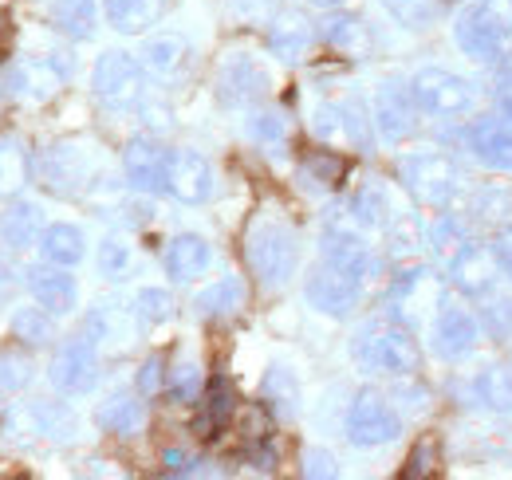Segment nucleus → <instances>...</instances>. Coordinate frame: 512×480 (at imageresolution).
Returning a JSON list of instances; mask_svg holds the SVG:
<instances>
[{
  "label": "nucleus",
  "mask_w": 512,
  "mask_h": 480,
  "mask_svg": "<svg viewBox=\"0 0 512 480\" xmlns=\"http://www.w3.org/2000/svg\"><path fill=\"white\" fill-rule=\"evenodd\" d=\"M64 75H67V63H56L52 56H28V60H16L8 67L4 83H8V95L12 99L48 103L64 87Z\"/></svg>",
  "instance_id": "nucleus-10"
},
{
  "label": "nucleus",
  "mask_w": 512,
  "mask_h": 480,
  "mask_svg": "<svg viewBox=\"0 0 512 480\" xmlns=\"http://www.w3.org/2000/svg\"><path fill=\"white\" fill-rule=\"evenodd\" d=\"M40 174H44V185L56 189V193H79L87 178H91V154L87 146H75V142H60L44 154L40 162Z\"/></svg>",
  "instance_id": "nucleus-15"
},
{
  "label": "nucleus",
  "mask_w": 512,
  "mask_h": 480,
  "mask_svg": "<svg viewBox=\"0 0 512 480\" xmlns=\"http://www.w3.org/2000/svg\"><path fill=\"white\" fill-rule=\"evenodd\" d=\"M355 300H359V284L347 280L343 272L323 264L308 276V303L323 315H351Z\"/></svg>",
  "instance_id": "nucleus-18"
},
{
  "label": "nucleus",
  "mask_w": 512,
  "mask_h": 480,
  "mask_svg": "<svg viewBox=\"0 0 512 480\" xmlns=\"http://www.w3.org/2000/svg\"><path fill=\"white\" fill-rule=\"evenodd\" d=\"M52 311L48 307H20L16 315H12V335L20 339V343H28V347H40V343H48L52 339Z\"/></svg>",
  "instance_id": "nucleus-38"
},
{
  "label": "nucleus",
  "mask_w": 512,
  "mask_h": 480,
  "mask_svg": "<svg viewBox=\"0 0 512 480\" xmlns=\"http://www.w3.org/2000/svg\"><path fill=\"white\" fill-rule=\"evenodd\" d=\"M316 8H339V4H347V0H312Z\"/></svg>",
  "instance_id": "nucleus-56"
},
{
  "label": "nucleus",
  "mask_w": 512,
  "mask_h": 480,
  "mask_svg": "<svg viewBox=\"0 0 512 480\" xmlns=\"http://www.w3.org/2000/svg\"><path fill=\"white\" fill-rule=\"evenodd\" d=\"M166 193L178 197L182 205H201L213 193V170L201 154L193 150H170L166 158Z\"/></svg>",
  "instance_id": "nucleus-13"
},
{
  "label": "nucleus",
  "mask_w": 512,
  "mask_h": 480,
  "mask_svg": "<svg viewBox=\"0 0 512 480\" xmlns=\"http://www.w3.org/2000/svg\"><path fill=\"white\" fill-rule=\"evenodd\" d=\"M8 36H12V16H8L4 8H0V48L8 44Z\"/></svg>",
  "instance_id": "nucleus-55"
},
{
  "label": "nucleus",
  "mask_w": 512,
  "mask_h": 480,
  "mask_svg": "<svg viewBox=\"0 0 512 480\" xmlns=\"http://www.w3.org/2000/svg\"><path fill=\"white\" fill-rule=\"evenodd\" d=\"M264 402H268L276 414H292V410H296L300 386H296V378H292L284 366H272V370L264 374Z\"/></svg>",
  "instance_id": "nucleus-39"
},
{
  "label": "nucleus",
  "mask_w": 512,
  "mask_h": 480,
  "mask_svg": "<svg viewBox=\"0 0 512 480\" xmlns=\"http://www.w3.org/2000/svg\"><path fill=\"white\" fill-rule=\"evenodd\" d=\"M398 429H402V418L394 414V406L386 402L383 394H375V390H363L351 402V410H347V437L359 449H379V445L398 437Z\"/></svg>",
  "instance_id": "nucleus-7"
},
{
  "label": "nucleus",
  "mask_w": 512,
  "mask_h": 480,
  "mask_svg": "<svg viewBox=\"0 0 512 480\" xmlns=\"http://www.w3.org/2000/svg\"><path fill=\"white\" fill-rule=\"evenodd\" d=\"M28 292H32V300L40 303V307H48L52 315H67V311H75V300H79V288H75V280L67 276L60 264H36V268H28Z\"/></svg>",
  "instance_id": "nucleus-19"
},
{
  "label": "nucleus",
  "mask_w": 512,
  "mask_h": 480,
  "mask_svg": "<svg viewBox=\"0 0 512 480\" xmlns=\"http://www.w3.org/2000/svg\"><path fill=\"white\" fill-rule=\"evenodd\" d=\"M142 418H146L142 402H134L127 394H115V398H107V402L99 406V425L111 429V433H138Z\"/></svg>",
  "instance_id": "nucleus-37"
},
{
  "label": "nucleus",
  "mask_w": 512,
  "mask_h": 480,
  "mask_svg": "<svg viewBox=\"0 0 512 480\" xmlns=\"http://www.w3.org/2000/svg\"><path fill=\"white\" fill-rule=\"evenodd\" d=\"M414 95H406L402 87L394 83H383L375 91V103H371V115H375V126H379V138L386 146H398L406 138H414L418 130V111H414Z\"/></svg>",
  "instance_id": "nucleus-12"
},
{
  "label": "nucleus",
  "mask_w": 512,
  "mask_h": 480,
  "mask_svg": "<svg viewBox=\"0 0 512 480\" xmlns=\"http://www.w3.org/2000/svg\"><path fill=\"white\" fill-rule=\"evenodd\" d=\"M323 264L343 272L355 284H367L375 276V256H371L367 240L351 229H327L323 233Z\"/></svg>",
  "instance_id": "nucleus-14"
},
{
  "label": "nucleus",
  "mask_w": 512,
  "mask_h": 480,
  "mask_svg": "<svg viewBox=\"0 0 512 480\" xmlns=\"http://www.w3.org/2000/svg\"><path fill=\"white\" fill-rule=\"evenodd\" d=\"M24 181H28V150L12 134H0V197L20 193Z\"/></svg>",
  "instance_id": "nucleus-33"
},
{
  "label": "nucleus",
  "mask_w": 512,
  "mask_h": 480,
  "mask_svg": "<svg viewBox=\"0 0 512 480\" xmlns=\"http://www.w3.org/2000/svg\"><path fill=\"white\" fill-rule=\"evenodd\" d=\"M209 260H213L209 244L201 237H193V233H182V237H174L166 244V272L174 280H197L209 268Z\"/></svg>",
  "instance_id": "nucleus-28"
},
{
  "label": "nucleus",
  "mask_w": 512,
  "mask_h": 480,
  "mask_svg": "<svg viewBox=\"0 0 512 480\" xmlns=\"http://www.w3.org/2000/svg\"><path fill=\"white\" fill-rule=\"evenodd\" d=\"M249 130H253L256 142H264V146H280L284 138H288V126L280 115H272V111H256L253 122H249Z\"/></svg>",
  "instance_id": "nucleus-47"
},
{
  "label": "nucleus",
  "mask_w": 512,
  "mask_h": 480,
  "mask_svg": "<svg viewBox=\"0 0 512 480\" xmlns=\"http://www.w3.org/2000/svg\"><path fill=\"white\" fill-rule=\"evenodd\" d=\"M28 382H32V366H28V359H20V355H0V390H4V394L24 390Z\"/></svg>",
  "instance_id": "nucleus-45"
},
{
  "label": "nucleus",
  "mask_w": 512,
  "mask_h": 480,
  "mask_svg": "<svg viewBox=\"0 0 512 480\" xmlns=\"http://www.w3.org/2000/svg\"><path fill=\"white\" fill-rule=\"evenodd\" d=\"M383 8L406 28H426V20L434 16V0H383Z\"/></svg>",
  "instance_id": "nucleus-43"
},
{
  "label": "nucleus",
  "mask_w": 512,
  "mask_h": 480,
  "mask_svg": "<svg viewBox=\"0 0 512 480\" xmlns=\"http://www.w3.org/2000/svg\"><path fill=\"white\" fill-rule=\"evenodd\" d=\"M52 20L64 28L71 40H91L95 24H99V8H95V0H56L52 4Z\"/></svg>",
  "instance_id": "nucleus-32"
},
{
  "label": "nucleus",
  "mask_w": 512,
  "mask_h": 480,
  "mask_svg": "<svg viewBox=\"0 0 512 480\" xmlns=\"http://www.w3.org/2000/svg\"><path fill=\"white\" fill-rule=\"evenodd\" d=\"M162 386V359H146V366L138 370V390L142 394H154Z\"/></svg>",
  "instance_id": "nucleus-51"
},
{
  "label": "nucleus",
  "mask_w": 512,
  "mask_h": 480,
  "mask_svg": "<svg viewBox=\"0 0 512 480\" xmlns=\"http://www.w3.org/2000/svg\"><path fill=\"white\" fill-rule=\"evenodd\" d=\"M237 414V394H233V386H229V378H213L209 382V390H205V402H201V418L193 421V429H197V437H205V441H213L229 421Z\"/></svg>",
  "instance_id": "nucleus-23"
},
{
  "label": "nucleus",
  "mask_w": 512,
  "mask_h": 480,
  "mask_svg": "<svg viewBox=\"0 0 512 480\" xmlns=\"http://www.w3.org/2000/svg\"><path fill=\"white\" fill-rule=\"evenodd\" d=\"M493 260H497V268L512 280V225L493 233Z\"/></svg>",
  "instance_id": "nucleus-48"
},
{
  "label": "nucleus",
  "mask_w": 512,
  "mask_h": 480,
  "mask_svg": "<svg viewBox=\"0 0 512 480\" xmlns=\"http://www.w3.org/2000/svg\"><path fill=\"white\" fill-rule=\"evenodd\" d=\"M312 130L320 134L323 142L331 146H343V142H363L367 138V126H363V111L359 107H335L327 103L312 115Z\"/></svg>",
  "instance_id": "nucleus-24"
},
{
  "label": "nucleus",
  "mask_w": 512,
  "mask_h": 480,
  "mask_svg": "<svg viewBox=\"0 0 512 480\" xmlns=\"http://www.w3.org/2000/svg\"><path fill=\"white\" fill-rule=\"evenodd\" d=\"M0 233H4V244H8V248L40 244V233H44L40 205H32V201H12L8 213H4V221H0Z\"/></svg>",
  "instance_id": "nucleus-30"
},
{
  "label": "nucleus",
  "mask_w": 512,
  "mask_h": 480,
  "mask_svg": "<svg viewBox=\"0 0 512 480\" xmlns=\"http://www.w3.org/2000/svg\"><path fill=\"white\" fill-rule=\"evenodd\" d=\"M410 95H414L418 111L442 115V119L465 115L473 107V83L446 71V67H422L414 75V83H410Z\"/></svg>",
  "instance_id": "nucleus-5"
},
{
  "label": "nucleus",
  "mask_w": 512,
  "mask_h": 480,
  "mask_svg": "<svg viewBox=\"0 0 512 480\" xmlns=\"http://www.w3.org/2000/svg\"><path fill=\"white\" fill-rule=\"evenodd\" d=\"M134 311H138V319H146V323H162V319L174 315V300H170V292H162V288H142V292L134 296Z\"/></svg>",
  "instance_id": "nucleus-41"
},
{
  "label": "nucleus",
  "mask_w": 512,
  "mask_h": 480,
  "mask_svg": "<svg viewBox=\"0 0 512 480\" xmlns=\"http://www.w3.org/2000/svg\"><path fill=\"white\" fill-rule=\"evenodd\" d=\"M241 303H245L241 280H237V276H225V280L201 288L197 300H193V307H197V315H229V311H237Z\"/></svg>",
  "instance_id": "nucleus-34"
},
{
  "label": "nucleus",
  "mask_w": 512,
  "mask_h": 480,
  "mask_svg": "<svg viewBox=\"0 0 512 480\" xmlns=\"http://www.w3.org/2000/svg\"><path fill=\"white\" fill-rule=\"evenodd\" d=\"M320 36L331 52L351 56V60H359V56L371 52V32H367V24H363L359 16H351V12H335V16H327V20L320 24Z\"/></svg>",
  "instance_id": "nucleus-22"
},
{
  "label": "nucleus",
  "mask_w": 512,
  "mask_h": 480,
  "mask_svg": "<svg viewBox=\"0 0 512 480\" xmlns=\"http://www.w3.org/2000/svg\"><path fill=\"white\" fill-rule=\"evenodd\" d=\"M438 469V441H418L414 445V453H410V461H406V469H402V477L406 480H422V477H430Z\"/></svg>",
  "instance_id": "nucleus-44"
},
{
  "label": "nucleus",
  "mask_w": 512,
  "mask_h": 480,
  "mask_svg": "<svg viewBox=\"0 0 512 480\" xmlns=\"http://www.w3.org/2000/svg\"><path fill=\"white\" fill-rule=\"evenodd\" d=\"M162 465H166V473H174V477H190V473H197V457H190V453H182V449H166L162 453Z\"/></svg>",
  "instance_id": "nucleus-50"
},
{
  "label": "nucleus",
  "mask_w": 512,
  "mask_h": 480,
  "mask_svg": "<svg viewBox=\"0 0 512 480\" xmlns=\"http://www.w3.org/2000/svg\"><path fill=\"white\" fill-rule=\"evenodd\" d=\"M304 170L320 185H339L347 174V158H339L335 150H312V154H304Z\"/></svg>",
  "instance_id": "nucleus-40"
},
{
  "label": "nucleus",
  "mask_w": 512,
  "mask_h": 480,
  "mask_svg": "<svg viewBox=\"0 0 512 480\" xmlns=\"http://www.w3.org/2000/svg\"><path fill=\"white\" fill-rule=\"evenodd\" d=\"M398 178L414 193V201L438 209V205H446L449 197H453V189H457V166L449 162L446 154H434V150L406 154V158H398Z\"/></svg>",
  "instance_id": "nucleus-6"
},
{
  "label": "nucleus",
  "mask_w": 512,
  "mask_h": 480,
  "mask_svg": "<svg viewBox=\"0 0 512 480\" xmlns=\"http://www.w3.org/2000/svg\"><path fill=\"white\" fill-rule=\"evenodd\" d=\"M268 87H272V79H268L264 63L253 60V56L237 52V56H229V60L221 63V75H217L221 103H229V107H253V103H260L268 95Z\"/></svg>",
  "instance_id": "nucleus-11"
},
{
  "label": "nucleus",
  "mask_w": 512,
  "mask_h": 480,
  "mask_svg": "<svg viewBox=\"0 0 512 480\" xmlns=\"http://www.w3.org/2000/svg\"><path fill=\"white\" fill-rule=\"evenodd\" d=\"M48 378H52V386H56L60 394H71V398L95 390V382H99L95 339H91V335H75V339H67L64 347L56 351V359H52Z\"/></svg>",
  "instance_id": "nucleus-9"
},
{
  "label": "nucleus",
  "mask_w": 512,
  "mask_h": 480,
  "mask_svg": "<svg viewBox=\"0 0 512 480\" xmlns=\"http://www.w3.org/2000/svg\"><path fill=\"white\" fill-rule=\"evenodd\" d=\"M99 272L107 276V280H119V276H127L130 272V244L123 240L107 237L99 244Z\"/></svg>",
  "instance_id": "nucleus-42"
},
{
  "label": "nucleus",
  "mask_w": 512,
  "mask_h": 480,
  "mask_svg": "<svg viewBox=\"0 0 512 480\" xmlns=\"http://www.w3.org/2000/svg\"><path fill=\"white\" fill-rule=\"evenodd\" d=\"M497 111H501V119L512 126V91H501V103H497Z\"/></svg>",
  "instance_id": "nucleus-54"
},
{
  "label": "nucleus",
  "mask_w": 512,
  "mask_h": 480,
  "mask_svg": "<svg viewBox=\"0 0 512 480\" xmlns=\"http://www.w3.org/2000/svg\"><path fill=\"white\" fill-rule=\"evenodd\" d=\"M166 158L170 150H162L150 138H134L123 150V170L127 181L138 193H166Z\"/></svg>",
  "instance_id": "nucleus-16"
},
{
  "label": "nucleus",
  "mask_w": 512,
  "mask_h": 480,
  "mask_svg": "<svg viewBox=\"0 0 512 480\" xmlns=\"http://www.w3.org/2000/svg\"><path fill=\"white\" fill-rule=\"evenodd\" d=\"M245 256H249L253 276L268 288H280L296 272V240L276 221H260L256 225L249 240H245Z\"/></svg>",
  "instance_id": "nucleus-3"
},
{
  "label": "nucleus",
  "mask_w": 512,
  "mask_h": 480,
  "mask_svg": "<svg viewBox=\"0 0 512 480\" xmlns=\"http://www.w3.org/2000/svg\"><path fill=\"white\" fill-rule=\"evenodd\" d=\"M335 457L323 453V449H308L304 453V477H335Z\"/></svg>",
  "instance_id": "nucleus-49"
},
{
  "label": "nucleus",
  "mask_w": 512,
  "mask_h": 480,
  "mask_svg": "<svg viewBox=\"0 0 512 480\" xmlns=\"http://www.w3.org/2000/svg\"><path fill=\"white\" fill-rule=\"evenodd\" d=\"M430 303H438V280L430 268H406L390 280V292H386V307L398 323L406 327H418L430 319Z\"/></svg>",
  "instance_id": "nucleus-8"
},
{
  "label": "nucleus",
  "mask_w": 512,
  "mask_h": 480,
  "mask_svg": "<svg viewBox=\"0 0 512 480\" xmlns=\"http://www.w3.org/2000/svg\"><path fill=\"white\" fill-rule=\"evenodd\" d=\"M453 40L465 56L485 63H501L512 56V16L501 0H473L461 8L453 24Z\"/></svg>",
  "instance_id": "nucleus-1"
},
{
  "label": "nucleus",
  "mask_w": 512,
  "mask_h": 480,
  "mask_svg": "<svg viewBox=\"0 0 512 480\" xmlns=\"http://www.w3.org/2000/svg\"><path fill=\"white\" fill-rule=\"evenodd\" d=\"M241 16H249V20H268V12H272V0H237L233 4Z\"/></svg>",
  "instance_id": "nucleus-52"
},
{
  "label": "nucleus",
  "mask_w": 512,
  "mask_h": 480,
  "mask_svg": "<svg viewBox=\"0 0 512 480\" xmlns=\"http://www.w3.org/2000/svg\"><path fill=\"white\" fill-rule=\"evenodd\" d=\"M446 272L453 276V284H457L461 292H469V296H485L489 284H493V256H489L481 244H469V248L449 264Z\"/></svg>",
  "instance_id": "nucleus-27"
},
{
  "label": "nucleus",
  "mask_w": 512,
  "mask_h": 480,
  "mask_svg": "<svg viewBox=\"0 0 512 480\" xmlns=\"http://www.w3.org/2000/svg\"><path fill=\"white\" fill-rule=\"evenodd\" d=\"M469 244H473L469 233H465L461 221H453V217H438V221L430 225V248H434V256L442 260V268H449Z\"/></svg>",
  "instance_id": "nucleus-36"
},
{
  "label": "nucleus",
  "mask_w": 512,
  "mask_h": 480,
  "mask_svg": "<svg viewBox=\"0 0 512 480\" xmlns=\"http://www.w3.org/2000/svg\"><path fill=\"white\" fill-rule=\"evenodd\" d=\"M434 343L446 359H461L477 347V319L461 303H442L434 319Z\"/></svg>",
  "instance_id": "nucleus-17"
},
{
  "label": "nucleus",
  "mask_w": 512,
  "mask_h": 480,
  "mask_svg": "<svg viewBox=\"0 0 512 480\" xmlns=\"http://www.w3.org/2000/svg\"><path fill=\"white\" fill-rule=\"evenodd\" d=\"M170 394H174L178 402H193V398L201 394V370H197L193 362H182V366L170 370Z\"/></svg>",
  "instance_id": "nucleus-46"
},
{
  "label": "nucleus",
  "mask_w": 512,
  "mask_h": 480,
  "mask_svg": "<svg viewBox=\"0 0 512 480\" xmlns=\"http://www.w3.org/2000/svg\"><path fill=\"white\" fill-rule=\"evenodd\" d=\"M40 252L48 264H60V268H75L83 260V233L75 225H48L40 233Z\"/></svg>",
  "instance_id": "nucleus-31"
},
{
  "label": "nucleus",
  "mask_w": 512,
  "mask_h": 480,
  "mask_svg": "<svg viewBox=\"0 0 512 480\" xmlns=\"http://www.w3.org/2000/svg\"><path fill=\"white\" fill-rule=\"evenodd\" d=\"M469 150L489 170H512V126L505 119H477L469 126Z\"/></svg>",
  "instance_id": "nucleus-20"
},
{
  "label": "nucleus",
  "mask_w": 512,
  "mask_h": 480,
  "mask_svg": "<svg viewBox=\"0 0 512 480\" xmlns=\"http://www.w3.org/2000/svg\"><path fill=\"white\" fill-rule=\"evenodd\" d=\"M312 40H316L312 20L300 16V12H284V16H276L272 28H268V48H272V56H280V60H288V63L304 60V56L312 52Z\"/></svg>",
  "instance_id": "nucleus-21"
},
{
  "label": "nucleus",
  "mask_w": 512,
  "mask_h": 480,
  "mask_svg": "<svg viewBox=\"0 0 512 480\" xmlns=\"http://www.w3.org/2000/svg\"><path fill=\"white\" fill-rule=\"evenodd\" d=\"M473 394H477L481 406H489V410H497V414H512V374L509 370H501V366L481 370L477 382H473Z\"/></svg>",
  "instance_id": "nucleus-35"
},
{
  "label": "nucleus",
  "mask_w": 512,
  "mask_h": 480,
  "mask_svg": "<svg viewBox=\"0 0 512 480\" xmlns=\"http://www.w3.org/2000/svg\"><path fill=\"white\" fill-rule=\"evenodd\" d=\"M489 311H497V319L489 315V327H493L497 335H505V331H509V323H512V303H509V300H501L497 307H489Z\"/></svg>",
  "instance_id": "nucleus-53"
},
{
  "label": "nucleus",
  "mask_w": 512,
  "mask_h": 480,
  "mask_svg": "<svg viewBox=\"0 0 512 480\" xmlns=\"http://www.w3.org/2000/svg\"><path fill=\"white\" fill-rule=\"evenodd\" d=\"M186 56H190V44L182 36H150L138 52V63L154 79H174L186 67Z\"/></svg>",
  "instance_id": "nucleus-25"
},
{
  "label": "nucleus",
  "mask_w": 512,
  "mask_h": 480,
  "mask_svg": "<svg viewBox=\"0 0 512 480\" xmlns=\"http://www.w3.org/2000/svg\"><path fill=\"white\" fill-rule=\"evenodd\" d=\"M95 99L111 111H130L142 103V63L127 52H103L91 71Z\"/></svg>",
  "instance_id": "nucleus-4"
},
{
  "label": "nucleus",
  "mask_w": 512,
  "mask_h": 480,
  "mask_svg": "<svg viewBox=\"0 0 512 480\" xmlns=\"http://www.w3.org/2000/svg\"><path fill=\"white\" fill-rule=\"evenodd\" d=\"M162 8H166V0H103L107 24L115 32H123V36H138L150 24H158L162 20Z\"/></svg>",
  "instance_id": "nucleus-26"
},
{
  "label": "nucleus",
  "mask_w": 512,
  "mask_h": 480,
  "mask_svg": "<svg viewBox=\"0 0 512 480\" xmlns=\"http://www.w3.org/2000/svg\"><path fill=\"white\" fill-rule=\"evenodd\" d=\"M351 359L359 362L363 370L371 374H414L422 366V351L414 343V335L406 331V323H390V319H379V323H367L355 343H351Z\"/></svg>",
  "instance_id": "nucleus-2"
},
{
  "label": "nucleus",
  "mask_w": 512,
  "mask_h": 480,
  "mask_svg": "<svg viewBox=\"0 0 512 480\" xmlns=\"http://www.w3.org/2000/svg\"><path fill=\"white\" fill-rule=\"evenodd\" d=\"M351 217H355V225H363V229H390V225L398 221V209H394L386 185L367 181V185L351 197Z\"/></svg>",
  "instance_id": "nucleus-29"
}]
</instances>
